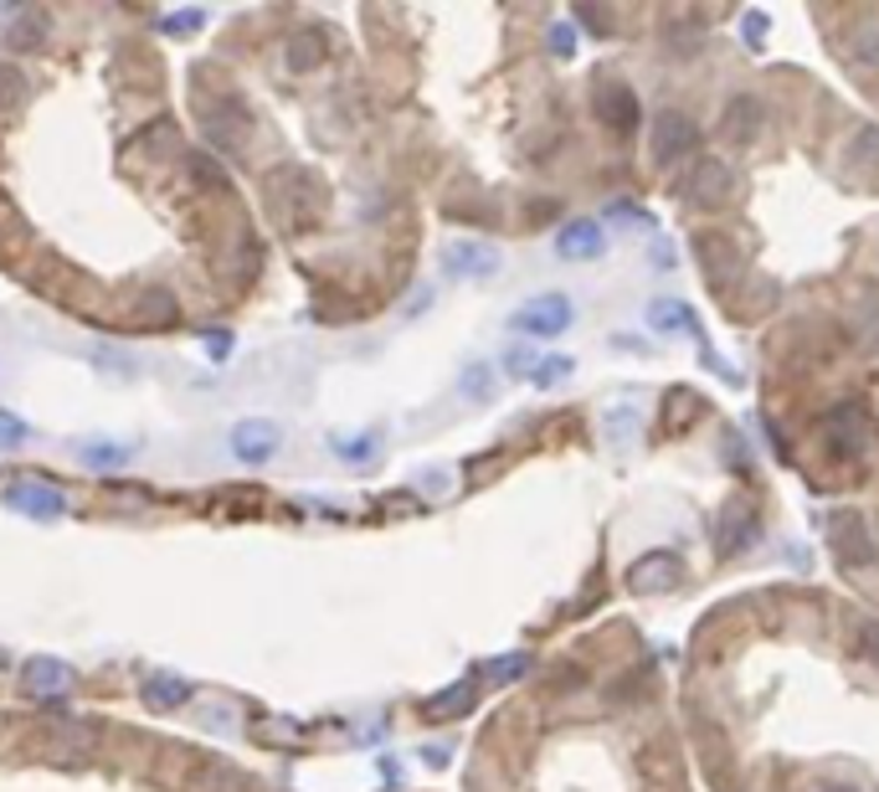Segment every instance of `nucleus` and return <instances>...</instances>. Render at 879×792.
Here are the masks:
<instances>
[{"label":"nucleus","mask_w":879,"mask_h":792,"mask_svg":"<svg viewBox=\"0 0 879 792\" xmlns=\"http://www.w3.org/2000/svg\"><path fill=\"white\" fill-rule=\"evenodd\" d=\"M504 365H509V371H515V376H525V371H535L530 350H509V355H504Z\"/></svg>","instance_id":"e433bc0d"},{"label":"nucleus","mask_w":879,"mask_h":792,"mask_svg":"<svg viewBox=\"0 0 879 792\" xmlns=\"http://www.w3.org/2000/svg\"><path fill=\"white\" fill-rule=\"evenodd\" d=\"M488 674H494V680H519V674H525V653H509V659H504V664H494L488 669Z\"/></svg>","instance_id":"c9c22d12"},{"label":"nucleus","mask_w":879,"mask_h":792,"mask_svg":"<svg viewBox=\"0 0 879 792\" xmlns=\"http://www.w3.org/2000/svg\"><path fill=\"white\" fill-rule=\"evenodd\" d=\"M0 669H11V653H6V649H0Z\"/></svg>","instance_id":"a19ab883"},{"label":"nucleus","mask_w":879,"mask_h":792,"mask_svg":"<svg viewBox=\"0 0 879 792\" xmlns=\"http://www.w3.org/2000/svg\"><path fill=\"white\" fill-rule=\"evenodd\" d=\"M756 103L751 98H736L730 103V113H725V129H730V140H751V129H756Z\"/></svg>","instance_id":"393cba45"},{"label":"nucleus","mask_w":879,"mask_h":792,"mask_svg":"<svg viewBox=\"0 0 879 792\" xmlns=\"http://www.w3.org/2000/svg\"><path fill=\"white\" fill-rule=\"evenodd\" d=\"M592 103H597L602 124L617 129V134H633V129H638V94H633L628 82H597Z\"/></svg>","instance_id":"1a4fd4ad"},{"label":"nucleus","mask_w":879,"mask_h":792,"mask_svg":"<svg viewBox=\"0 0 879 792\" xmlns=\"http://www.w3.org/2000/svg\"><path fill=\"white\" fill-rule=\"evenodd\" d=\"M237 124H248V113L237 109L232 98H221V103L206 109V140L221 144V150H237V144L248 140V129H237Z\"/></svg>","instance_id":"f8f14e48"},{"label":"nucleus","mask_w":879,"mask_h":792,"mask_svg":"<svg viewBox=\"0 0 879 792\" xmlns=\"http://www.w3.org/2000/svg\"><path fill=\"white\" fill-rule=\"evenodd\" d=\"M700 263H705V278L715 288H736L740 273H746L736 248H730V242H715V238H700Z\"/></svg>","instance_id":"9b49d317"},{"label":"nucleus","mask_w":879,"mask_h":792,"mask_svg":"<svg viewBox=\"0 0 879 792\" xmlns=\"http://www.w3.org/2000/svg\"><path fill=\"white\" fill-rule=\"evenodd\" d=\"M42 36H47V21H42V16H26V26H17V32L6 36V42H11V47H36Z\"/></svg>","instance_id":"c756f323"},{"label":"nucleus","mask_w":879,"mask_h":792,"mask_svg":"<svg viewBox=\"0 0 879 792\" xmlns=\"http://www.w3.org/2000/svg\"><path fill=\"white\" fill-rule=\"evenodd\" d=\"M817 792H859V788H848V782H844V788H817Z\"/></svg>","instance_id":"ea45409f"},{"label":"nucleus","mask_w":879,"mask_h":792,"mask_svg":"<svg viewBox=\"0 0 879 792\" xmlns=\"http://www.w3.org/2000/svg\"><path fill=\"white\" fill-rule=\"evenodd\" d=\"M21 98H26V78L17 67H0V109H17Z\"/></svg>","instance_id":"bb28decb"},{"label":"nucleus","mask_w":879,"mask_h":792,"mask_svg":"<svg viewBox=\"0 0 879 792\" xmlns=\"http://www.w3.org/2000/svg\"><path fill=\"white\" fill-rule=\"evenodd\" d=\"M571 319H576V309L565 294H535L509 315V330L525 334V340H550V334L571 330Z\"/></svg>","instance_id":"7ed1b4c3"},{"label":"nucleus","mask_w":879,"mask_h":792,"mask_svg":"<svg viewBox=\"0 0 879 792\" xmlns=\"http://www.w3.org/2000/svg\"><path fill=\"white\" fill-rule=\"evenodd\" d=\"M848 165L854 170H879V129L864 124L854 140H848Z\"/></svg>","instance_id":"4be33fe9"},{"label":"nucleus","mask_w":879,"mask_h":792,"mask_svg":"<svg viewBox=\"0 0 879 792\" xmlns=\"http://www.w3.org/2000/svg\"><path fill=\"white\" fill-rule=\"evenodd\" d=\"M129 459H134V448L113 443V438H88V443L78 448V463L94 469V474H119V469H129Z\"/></svg>","instance_id":"4468645a"},{"label":"nucleus","mask_w":879,"mask_h":792,"mask_svg":"<svg viewBox=\"0 0 879 792\" xmlns=\"http://www.w3.org/2000/svg\"><path fill=\"white\" fill-rule=\"evenodd\" d=\"M767 26H771V21L761 16V11H746V16H740V32H746V47H761V36H767Z\"/></svg>","instance_id":"2f4dec72"},{"label":"nucleus","mask_w":879,"mask_h":792,"mask_svg":"<svg viewBox=\"0 0 879 792\" xmlns=\"http://www.w3.org/2000/svg\"><path fill=\"white\" fill-rule=\"evenodd\" d=\"M546 42H550V52H556V57H571V52H576V32H571V21H556Z\"/></svg>","instance_id":"7c9ffc66"},{"label":"nucleus","mask_w":879,"mask_h":792,"mask_svg":"<svg viewBox=\"0 0 879 792\" xmlns=\"http://www.w3.org/2000/svg\"><path fill=\"white\" fill-rule=\"evenodd\" d=\"M201 345H206V355H211V361H227V355H232V330L201 334Z\"/></svg>","instance_id":"473e14b6"},{"label":"nucleus","mask_w":879,"mask_h":792,"mask_svg":"<svg viewBox=\"0 0 879 792\" xmlns=\"http://www.w3.org/2000/svg\"><path fill=\"white\" fill-rule=\"evenodd\" d=\"M196 26H206V11H175V16H160V32H165V36L196 32Z\"/></svg>","instance_id":"c85d7f7f"},{"label":"nucleus","mask_w":879,"mask_h":792,"mask_svg":"<svg viewBox=\"0 0 879 792\" xmlns=\"http://www.w3.org/2000/svg\"><path fill=\"white\" fill-rule=\"evenodd\" d=\"M21 684H26V695H32V700H47V705H57V700L73 690V664H67V659H52V653H42V659H26V669H21Z\"/></svg>","instance_id":"0eeeda50"},{"label":"nucleus","mask_w":879,"mask_h":792,"mask_svg":"<svg viewBox=\"0 0 879 792\" xmlns=\"http://www.w3.org/2000/svg\"><path fill=\"white\" fill-rule=\"evenodd\" d=\"M859 653L879 664V623H864V628H859Z\"/></svg>","instance_id":"f704fd0d"},{"label":"nucleus","mask_w":879,"mask_h":792,"mask_svg":"<svg viewBox=\"0 0 879 792\" xmlns=\"http://www.w3.org/2000/svg\"><path fill=\"white\" fill-rule=\"evenodd\" d=\"M648 150H653L659 165H674V160H684L694 150V124L674 109L659 113V119H653V134H648Z\"/></svg>","instance_id":"6e6552de"},{"label":"nucleus","mask_w":879,"mask_h":792,"mask_svg":"<svg viewBox=\"0 0 879 792\" xmlns=\"http://www.w3.org/2000/svg\"><path fill=\"white\" fill-rule=\"evenodd\" d=\"M442 273L448 278H494L499 273V248H488V242H448L442 248Z\"/></svg>","instance_id":"423d86ee"},{"label":"nucleus","mask_w":879,"mask_h":792,"mask_svg":"<svg viewBox=\"0 0 879 792\" xmlns=\"http://www.w3.org/2000/svg\"><path fill=\"white\" fill-rule=\"evenodd\" d=\"M602 438L613 448H628L633 438H638V407H628V402L607 407V413H602Z\"/></svg>","instance_id":"aec40b11"},{"label":"nucleus","mask_w":879,"mask_h":792,"mask_svg":"<svg viewBox=\"0 0 879 792\" xmlns=\"http://www.w3.org/2000/svg\"><path fill=\"white\" fill-rule=\"evenodd\" d=\"M602 248H607V232L597 222H565L556 232V253L565 263H592V257H602Z\"/></svg>","instance_id":"9d476101"},{"label":"nucleus","mask_w":879,"mask_h":792,"mask_svg":"<svg viewBox=\"0 0 879 792\" xmlns=\"http://www.w3.org/2000/svg\"><path fill=\"white\" fill-rule=\"evenodd\" d=\"M196 695L180 674H150V680L140 684V700L144 705H155V711H175V705H186V700Z\"/></svg>","instance_id":"f3484780"},{"label":"nucleus","mask_w":879,"mask_h":792,"mask_svg":"<svg viewBox=\"0 0 879 792\" xmlns=\"http://www.w3.org/2000/svg\"><path fill=\"white\" fill-rule=\"evenodd\" d=\"M679 576V561L669 551H653L633 566V592H669Z\"/></svg>","instance_id":"dca6fc26"},{"label":"nucleus","mask_w":879,"mask_h":792,"mask_svg":"<svg viewBox=\"0 0 879 792\" xmlns=\"http://www.w3.org/2000/svg\"><path fill=\"white\" fill-rule=\"evenodd\" d=\"M848 57L864 67H879V32L875 26H864V32H854V42H848Z\"/></svg>","instance_id":"a878e982"},{"label":"nucleus","mask_w":879,"mask_h":792,"mask_svg":"<svg viewBox=\"0 0 879 792\" xmlns=\"http://www.w3.org/2000/svg\"><path fill=\"white\" fill-rule=\"evenodd\" d=\"M26 438H32V428H26L17 413H0V453H6V448H21Z\"/></svg>","instance_id":"cd10ccee"},{"label":"nucleus","mask_w":879,"mask_h":792,"mask_svg":"<svg viewBox=\"0 0 879 792\" xmlns=\"http://www.w3.org/2000/svg\"><path fill=\"white\" fill-rule=\"evenodd\" d=\"M227 443H232V453L242 463L263 469V463H273L283 453V428L278 422H267V417H242V422L227 432Z\"/></svg>","instance_id":"20e7f679"},{"label":"nucleus","mask_w":879,"mask_h":792,"mask_svg":"<svg viewBox=\"0 0 879 792\" xmlns=\"http://www.w3.org/2000/svg\"><path fill=\"white\" fill-rule=\"evenodd\" d=\"M823 432H828V443L838 448V453H859V448H864V417H859V407H833V413L823 417Z\"/></svg>","instance_id":"2eb2a0df"},{"label":"nucleus","mask_w":879,"mask_h":792,"mask_svg":"<svg viewBox=\"0 0 879 792\" xmlns=\"http://www.w3.org/2000/svg\"><path fill=\"white\" fill-rule=\"evenodd\" d=\"M0 505L21 515V520H63L67 515V494L52 479H11L0 490Z\"/></svg>","instance_id":"f03ea898"},{"label":"nucleus","mask_w":879,"mask_h":792,"mask_svg":"<svg viewBox=\"0 0 879 792\" xmlns=\"http://www.w3.org/2000/svg\"><path fill=\"white\" fill-rule=\"evenodd\" d=\"M469 700H473V680H463V684H453V690H442L438 700H432V705H427V715H463L469 711Z\"/></svg>","instance_id":"5701e85b"},{"label":"nucleus","mask_w":879,"mask_h":792,"mask_svg":"<svg viewBox=\"0 0 879 792\" xmlns=\"http://www.w3.org/2000/svg\"><path fill=\"white\" fill-rule=\"evenodd\" d=\"M330 448L340 453V463H350V469H365V463H376L381 432H355V438H334Z\"/></svg>","instance_id":"412c9836"},{"label":"nucleus","mask_w":879,"mask_h":792,"mask_svg":"<svg viewBox=\"0 0 879 792\" xmlns=\"http://www.w3.org/2000/svg\"><path fill=\"white\" fill-rule=\"evenodd\" d=\"M653 268H674V253H669V242H653Z\"/></svg>","instance_id":"58836bf2"},{"label":"nucleus","mask_w":879,"mask_h":792,"mask_svg":"<svg viewBox=\"0 0 879 792\" xmlns=\"http://www.w3.org/2000/svg\"><path fill=\"white\" fill-rule=\"evenodd\" d=\"M494 392H499V376H494V365L488 361H473V365H463V376H458V396L463 402H494Z\"/></svg>","instance_id":"a211bd4d"},{"label":"nucleus","mask_w":879,"mask_h":792,"mask_svg":"<svg viewBox=\"0 0 879 792\" xmlns=\"http://www.w3.org/2000/svg\"><path fill=\"white\" fill-rule=\"evenodd\" d=\"M571 371H576V361H571V355H546V361H535L530 381H535V386H540V392H546V386H556V381H565V376H571Z\"/></svg>","instance_id":"b1692460"},{"label":"nucleus","mask_w":879,"mask_h":792,"mask_svg":"<svg viewBox=\"0 0 879 792\" xmlns=\"http://www.w3.org/2000/svg\"><path fill=\"white\" fill-rule=\"evenodd\" d=\"M674 196L684 207H725V201L740 196V175L721 155H705V160H694V165H684V175L674 180Z\"/></svg>","instance_id":"f257e3e1"},{"label":"nucleus","mask_w":879,"mask_h":792,"mask_svg":"<svg viewBox=\"0 0 879 792\" xmlns=\"http://www.w3.org/2000/svg\"><path fill=\"white\" fill-rule=\"evenodd\" d=\"M576 16L586 21V26H597V32H607V26H613V16H607V11H592V6H581Z\"/></svg>","instance_id":"4c0bfd02"},{"label":"nucleus","mask_w":879,"mask_h":792,"mask_svg":"<svg viewBox=\"0 0 879 792\" xmlns=\"http://www.w3.org/2000/svg\"><path fill=\"white\" fill-rule=\"evenodd\" d=\"M828 530H833V556H838V566H869V561H879V546L869 540V530L859 525L854 509H833Z\"/></svg>","instance_id":"39448f33"},{"label":"nucleus","mask_w":879,"mask_h":792,"mask_svg":"<svg viewBox=\"0 0 879 792\" xmlns=\"http://www.w3.org/2000/svg\"><path fill=\"white\" fill-rule=\"evenodd\" d=\"M98 365H113L109 376H134V355H119V350H94Z\"/></svg>","instance_id":"72a5a7b5"},{"label":"nucleus","mask_w":879,"mask_h":792,"mask_svg":"<svg viewBox=\"0 0 879 792\" xmlns=\"http://www.w3.org/2000/svg\"><path fill=\"white\" fill-rule=\"evenodd\" d=\"M648 324L659 334H694L700 345H705V330H700V319H694L690 304H679V299H653L648 304Z\"/></svg>","instance_id":"ddd939ff"},{"label":"nucleus","mask_w":879,"mask_h":792,"mask_svg":"<svg viewBox=\"0 0 879 792\" xmlns=\"http://www.w3.org/2000/svg\"><path fill=\"white\" fill-rule=\"evenodd\" d=\"M751 540H756V515H751V509H725V520H721V556L746 551Z\"/></svg>","instance_id":"6ab92c4d"}]
</instances>
